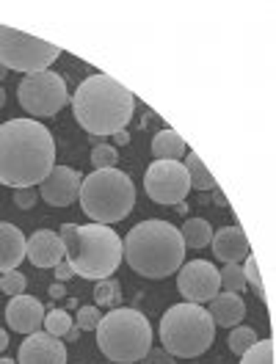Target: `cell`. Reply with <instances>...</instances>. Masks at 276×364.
<instances>
[{
  "label": "cell",
  "instance_id": "obj_28",
  "mask_svg": "<svg viewBox=\"0 0 276 364\" xmlns=\"http://www.w3.org/2000/svg\"><path fill=\"white\" fill-rule=\"evenodd\" d=\"M119 163V152L111 144H97L92 149V166L94 171H102V168H114Z\"/></svg>",
  "mask_w": 276,
  "mask_h": 364
},
{
  "label": "cell",
  "instance_id": "obj_19",
  "mask_svg": "<svg viewBox=\"0 0 276 364\" xmlns=\"http://www.w3.org/2000/svg\"><path fill=\"white\" fill-rule=\"evenodd\" d=\"M152 155L155 160H180L188 155V146L177 130H161L152 138Z\"/></svg>",
  "mask_w": 276,
  "mask_h": 364
},
{
  "label": "cell",
  "instance_id": "obj_9",
  "mask_svg": "<svg viewBox=\"0 0 276 364\" xmlns=\"http://www.w3.org/2000/svg\"><path fill=\"white\" fill-rule=\"evenodd\" d=\"M17 100L31 116L50 119L69 102L67 80H64V75H58L53 69L25 75L17 86Z\"/></svg>",
  "mask_w": 276,
  "mask_h": 364
},
{
  "label": "cell",
  "instance_id": "obj_31",
  "mask_svg": "<svg viewBox=\"0 0 276 364\" xmlns=\"http://www.w3.org/2000/svg\"><path fill=\"white\" fill-rule=\"evenodd\" d=\"M141 364H177V362H174V356L166 348H149L147 356L141 359Z\"/></svg>",
  "mask_w": 276,
  "mask_h": 364
},
{
  "label": "cell",
  "instance_id": "obj_5",
  "mask_svg": "<svg viewBox=\"0 0 276 364\" xmlns=\"http://www.w3.org/2000/svg\"><path fill=\"white\" fill-rule=\"evenodd\" d=\"M78 202L94 224L111 227V224L124 221L130 215V210L136 207V185L119 168L92 171L80 182Z\"/></svg>",
  "mask_w": 276,
  "mask_h": 364
},
{
  "label": "cell",
  "instance_id": "obj_3",
  "mask_svg": "<svg viewBox=\"0 0 276 364\" xmlns=\"http://www.w3.org/2000/svg\"><path fill=\"white\" fill-rule=\"evenodd\" d=\"M122 259H127V265L144 279H169L183 268V235L169 221H141L122 240Z\"/></svg>",
  "mask_w": 276,
  "mask_h": 364
},
{
  "label": "cell",
  "instance_id": "obj_20",
  "mask_svg": "<svg viewBox=\"0 0 276 364\" xmlns=\"http://www.w3.org/2000/svg\"><path fill=\"white\" fill-rule=\"evenodd\" d=\"M185 171H188V180H191V191H216V177L207 171V166L202 163V158L196 152H188L183 160Z\"/></svg>",
  "mask_w": 276,
  "mask_h": 364
},
{
  "label": "cell",
  "instance_id": "obj_7",
  "mask_svg": "<svg viewBox=\"0 0 276 364\" xmlns=\"http://www.w3.org/2000/svg\"><path fill=\"white\" fill-rule=\"evenodd\" d=\"M216 340V323L199 304H174L161 318V342L174 359H196Z\"/></svg>",
  "mask_w": 276,
  "mask_h": 364
},
{
  "label": "cell",
  "instance_id": "obj_2",
  "mask_svg": "<svg viewBox=\"0 0 276 364\" xmlns=\"http://www.w3.org/2000/svg\"><path fill=\"white\" fill-rule=\"evenodd\" d=\"M69 102H72L75 122L89 136H116V133L127 130L133 111H136L133 91L102 72L89 75L75 89Z\"/></svg>",
  "mask_w": 276,
  "mask_h": 364
},
{
  "label": "cell",
  "instance_id": "obj_30",
  "mask_svg": "<svg viewBox=\"0 0 276 364\" xmlns=\"http://www.w3.org/2000/svg\"><path fill=\"white\" fill-rule=\"evenodd\" d=\"M240 268H243V279H246V284L252 287L257 296L262 298V279H260V268H257V259H254L252 254H249V257L243 259V265H240Z\"/></svg>",
  "mask_w": 276,
  "mask_h": 364
},
{
  "label": "cell",
  "instance_id": "obj_18",
  "mask_svg": "<svg viewBox=\"0 0 276 364\" xmlns=\"http://www.w3.org/2000/svg\"><path fill=\"white\" fill-rule=\"evenodd\" d=\"M207 304H210L207 315L213 318L216 326L235 328V326H240L243 318H246V304H243V298L238 296V293H218V296L213 298V301H207Z\"/></svg>",
  "mask_w": 276,
  "mask_h": 364
},
{
  "label": "cell",
  "instance_id": "obj_14",
  "mask_svg": "<svg viewBox=\"0 0 276 364\" xmlns=\"http://www.w3.org/2000/svg\"><path fill=\"white\" fill-rule=\"evenodd\" d=\"M6 323L17 331V334H33L39 331V326L45 323V306L42 301L33 296H14L6 306Z\"/></svg>",
  "mask_w": 276,
  "mask_h": 364
},
{
  "label": "cell",
  "instance_id": "obj_23",
  "mask_svg": "<svg viewBox=\"0 0 276 364\" xmlns=\"http://www.w3.org/2000/svg\"><path fill=\"white\" fill-rule=\"evenodd\" d=\"M254 342H257V331H254V328H249V326H235V328L230 331L227 345H230V350L235 353V356H243Z\"/></svg>",
  "mask_w": 276,
  "mask_h": 364
},
{
  "label": "cell",
  "instance_id": "obj_1",
  "mask_svg": "<svg viewBox=\"0 0 276 364\" xmlns=\"http://www.w3.org/2000/svg\"><path fill=\"white\" fill-rule=\"evenodd\" d=\"M55 166V141L39 119H9L0 124V185L33 188Z\"/></svg>",
  "mask_w": 276,
  "mask_h": 364
},
{
  "label": "cell",
  "instance_id": "obj_32",
  "mask_svg": "<svg viewBox=\"0 0 276 364\" xmlns=\"http://www.w3.org/2000/svg\"><path fill=\"white\" fill-rule=\"evenodd\" d=\"M36 191H31V188H20V191H14V205L23 207V210H31V207L36 205Z\"/></svg>",
  "mask_w": 276,
  "mask_h": 364
},
{
  "label": "cell",
  "instance_id": "obj_27",
  "mask_svg": "<svg viewBox=\"0 0 276 364\" xmlns=\"http://www.w3.org/2000/svg\"><path fill=\"white\" fill-rule=\"evenodd\" d=\"M25 287H28V276L20 271H6L0 273V290L6 293L9 298L14 296H23Z\"/></svg>",
  "mask_w": 276,
  "mask_h": 364
},
{
  "label": "cell",
  "instance_id": "obj_22",
  "mask_svg": "<svg viewBox=\"0 0 276 364\" xmlns=\"http://www.w3.org/2000/svg\"><path fill=\"white\" fill-rule=\"evenodd\" d=\"M45 331L50 337H58L64 340L69 331H72V318H69L67 309H53V312H45Z\"/></svg>",
  "mask_w": 276,
  "mask_h": 364
},
{
  "label": "cell",
  "instance_id": "obj_25",
  "mask_svg": "<svg viewBox=\"0 0 276 364\" xmlns=\"http://www.w3.org/2000/svg\"><path fill=\"white\" fill-rule=\"evenodd\" d=\"M218 276H221V287H227V293H243L249 284H246V279H243V268L238 265V262H230V265H224L221 271H218Z\"/></svg>",
  "mask_w": 276,
  "mask_h": 364
},
{
  "label": "cell",
  "instance_id": "obj_8",
  "mask_svg": "<svg viewBox=\"0 0 276 364\" xmlns=\"http://www.w3.org/2000/svg\"><path fill=\"white\" fill-rule=\"evenodd\" d=\"M61 55V47L50 45L39 36L23 33L17 28L0 25V67L33 75V72H45L50 64Z\"/></svg>",
  "mask_w": 276,
  "mask_h": 364
},
{
  "label": "cell",
  "instance_id": "obj_6",
  "mask_svg": "<svg viewBox=\"0 0 276 364\" xmlns=\"http://www.w3.org/2000/svg\"><path fill=\"white\" fill-rule=\"evenodd\" d=\"M94 331H97V348L102 350V356L116 364L141 362L152 348V326L138 309L116 306L100 320Z\"/></svg>",
  "mask_w": 276,
  "mask_h": 364
},
{
  "label": "cell",
  "instance_id": "obj_33",
  "mask_svg": "<svg viewBox=\"0 0 276 364\" xmlns=\"http://www.w3.org/2000/svg\"><path fill=\"white\" fill-rule=\"evenodd\" d=\"M53 271H55V279H58V282H61V284H67L69 279H72V276H75V271H72V265H69L67 259H64V262H58V265H55V268H53Z\"/></svg>",
  "mask_w": 276,
  "mask_h": 364
},
{
  "label": "cell",
  "instance_id": "obj_11",
  "mask_svg": "<svg viewBox=\"0 0 276 364\" xmlns=\"http://www.w3.org/2000/svg\"><path fill=\"white\" fill-rule=\"evenodd\" d=\"M177 290L185 301L191 304H202L213 301L221 290V276L216 271L213 262L207 259H191L177 271Z\"/></svg>",
  "mask_w": 276,
  "mask_h": 364
},
{
  "label": "cell",
  "instance_id": "obj_10",
  "mask_svg": "<svg viewBox=\"0 0 276 364\" xmlns=\"http://www.w3.org/2000/svg\"><path fill=\"white\" fill-rule=\"evenodd\" d=\"M144 191L155 205H180L191 193V180L180 160H155L144 174Z\"/></svg>",
  "mask_w": 276,
  "mask_h": 364
},
{
  "label": "cell",
  "instance_id": "obj_17",
  "mask_svg": "<svg viewBox=\"0 0 276 364\" xmlns=\"http://www.w3.org/2000/svg\"><path fill=\"white\" fill-rule=\"evenodd\" d=\"M25 259V235L20 227L0 221V273L17 271Z\"/></svg>",
  "mask_w": 276,
  "mask_h": 364
},
{
  "label": "cell",
  "instance_id": "obj_21",
  "mask_svg": "<svg viewBox=\"0 0 276 364\" xmlns=\"http://www.w3.org/2000/svg\"><path fill=\"white\" fill-rule=\"evenodd\" d=\"M180 235H183L185 249H205L213 240V227L207 224L205 218H188L180 227Z\"/></svg>",
  "mask_w": 276,
  "mask_h": 364
},
{
  "label": "cell",
  "instance_id": "obj_36",
  "mask_svg": "<svg viewBox=\"0 0 276 364\" xmlns=\"http://www.w3.org/2000/svg\"><path fill=\"white\" fill-rule=\"evenodd\" d=\"M9 348V334H6V328H0V353Z\"/></svg>",
  "mask_w": 276,
  "mask_h": 364
},
{
  "label": "cell",
  "instance_id": "obj_4",
  "mask_svg": "<svg viewBox=\"0 0 276 364\" xmlns=\"http://www.w3.org/2000/svg\"><path fill=\"white\" fill-rule=\"evenodd\" d=\"M64 243V259L72 265L75 276L102 282L111 279L122 265V237L111 227L102 224H64L58 232Z\"/></svg>",
  "mask_w": 276,
  "mask_h": 364
},
{
  "label": "cell",
  "instance_id": "obj_24",
  "mask_svg": "<svg viewBox=\"0 0 276 364\" xmlns=\"http://www.w3.org/2000/svg\"><path fill=\"white\" fill-rule=\"evenodd\" d=\"M240 364H274V340H257L240 356Z\"/></svg>",
  "mask_w": 276,
  "mask_h": 364
},
{
  "label": "cell",
  "instance_id": "obj_40",
  "mask_svg": "<svg viewBox=\"0 0 276 364\" xmlns=\"http://www.w3.org/2000/svg\"><path fill=\"white\" fill-rule=\"evenodd\" d=\"M0 364H17V362H14V359H6V356H3V359H0Z\"/></svg>",
  "mask_w": 276,
  "mask_h": 364
},
{
  "label": "cell",
  "instance_id": "obj_12",
  "mask_svg": "<svg viewBox=\"0 0 276 364\" xmlns=\"http://www.w3.org/2000/svg\"><path fill=\"white\" fill-rule=\"evenodd\" d=\"M83 177L69 166H53V171L39 182V196L50 207H69L78 202Z\"/></svg>",
  "mask_w": 276,
  "mask_h": 364
},
{
  "label": "cell",
  "instance_id": "obj_35",
  "mask_svg": "<svg viewBox=\"0 0 276 364\" xmlns=\"http://www.w3.org/2000/svg\"><path fill=\"white\" fill-rule=\"evenodd\" d=\"M111 138H114L116 146H124V144L130 141V133H127V130H122V133H116V136H111Z\"/></svg>",
  "mask_w": 276,
  "mask_h": 364
},
{
  "label": "cell",
  "instance_id": "obj_16",
  "mask_svg": "<svg viewBox=\"0 0 276 364\" xmlns=\"http://www.w3.org/2000/svg\"><path fill=\"white\" fill-rule=\"evenodd\" d=\"M210 246H213V257L218 259V262H224V265H230V262H238L240 265V259H246L249 254H252V246H249V237H246V232L238 227H221L216 235H213V240H210Z\"/></svg>",
  "mask_w": 276,
  "mask_h": 364
},
{
  "label": "cell",
  "instance_id": "obj_34",
  "mask_svg": "<svg viewBox=\"0 0 276 364\" xmlns=\"http://www.w3.org/2000/svg\"><path fill=\"white\" fill-rule=\"evenodd\" d=\"M67 296V284H61V282H55L53 287H50V298H64Z\"/></svg>",
  "mask_w": 276,
  "mask_h": 364
},
{
  "label": "cell",
  "instance_id": "obj_39",
  "mask_svg": "<svg viewBox=\"0 0 276 364\" xmlns=\"http://www.w3.org/2000/svg\"><path fill=\"white\" fill-rule=\"evenodd\" d=\"M6 75H9V69H6V67H0V80H3Z\"/></svg>",
  "mask_w": 276,
  "mask_h": 364
},
{
  "label": "cell",
  "instance_id": "obj_38",
  "mask_svg": "<svg viewBox=\"0 0 276 364\" xmlns=\"http://www.w3.org/2000/svg\"><path fill=\"white\" fill-rule=\"evenodd\" d=\"M3 105H6V89L0 86V108H3Z\"/></svg>",
  "mask_w": 276,
  "mask_h": 364
},
{
  "label": "cell",
  "instance_id": "obj_15",
  "mask_svg": "<svg viewBox=\"0 0 276 364\" xmlns=\"http://www.w3.org/2000/svg\"><path fill=\"white\" fill-rule=\"evenodd\" d=\"M25 259H31L36 268H55L58 262H64V243L58 232L36 229L31 240H25Z\"/></svg>",
  "mask_w": 276,
  "mask_h": 364
},
{
  "label": "cell",
  "instance_id": "obj_26",
  "mask_svg": "<svg viewBox=\"0 0 276 364\" xmlns=\"http://www.w3.org/2000/svg\"><path fill=\"white\" fill-rule=\"evenodd\" d=\"M94 301H97V306H116V304L122 301L119 284H116L114 279H102V282H97V287H94Z\"/></svg>",
  "mask_w": 276,
  "mask_h": 364
},
{
  "label": "cell",
  "instance_id": "obj_37",
  "mask_svg": "<svg viewBox=\"0 0 276 364\" xmlns=\"http://www.w3.org/2000/svg\"><path fill=\"white\" fill-rule=\"evenodd\" d=\"M213 199H216V202H221V205H227V199H224V196L218 193V188H216V193H213Z\"/></svg>",
  "mask_w": 276,
  "mask_h": 364
},
{
  "label": "cell",
  "instance_id": "obj_13",
  "mask_svg": "<svg viewBox=\"0 0 276 364\" xmlns=\"http://www.w3.org/2000/svg\"><path fill=\"white\" fill-rule=\"evenodd\" d=\"M17 364H67V348L58 337H50L47 331H33L20 345Z\"/></svg>",
  "mask_w": 276,
  "mask_h": 364
},
{
  "label": "cell",
  "instance_id": "obj_29",
  "mask_svg": "<svg viewBox=\"0 0 276 364\" xmlns=\"http://www.w3.org/2000/svg\"><path fill=\"white\" fill-rule=\"evenodd\" d=\"M100 320H102V312H100V306H80L78 309V328L80 331H94L97 326H100Z\"/></svg>",
  "mask_w": 276,
  "mask_h": 364
}]
</instances>
